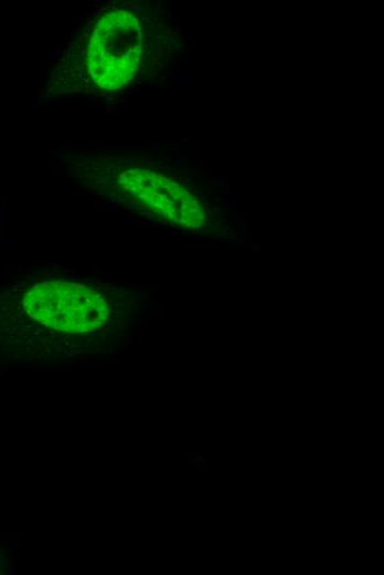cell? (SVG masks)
Segmentation results:
<instances>
[{"label": "cell", "mask_w": 384, "mask_h": 575, "mask_svg": "<svg viewBox=\"0 0 384 575\" xmlns=\"http://www.w3.org/2000/svg\"><path fill=\"white\" fill-rule=\"evenodd\" d=\"M148 22L139 7L103 8L67 43L54 65L55 92L113 96L145 75L151 53Z\"/></svg>", "instance_id": "cell-1"}, {"label": "cell", "mask_w": 384, "mask_h": 575, "mask_svg": "<svg viewBox=\"0 0 384 575\" xmlns=\"http://www.w3.org/2000/svg\"><path fill=\"white\" fill-rule=\"evenodd\" d=\"M128 305L125 292L111 282L63 274L30 276L0 293V317L50 335L106 333Z\"/></svg>", "instance_id": "cell-2"}, {"label": "cell", "mask_w": 384, "mask_h": 575, "mask_svg": "<svg viewBox=\"0 0 384 575\" xmlns=\"http://www.w3.org/2000/svg\"><path fill=\"white\" fill-rule=\"evenodd\" d=\"M79 172L85 184L129 209L184 228H200L204 222L205 213L198 197L154 170L119 160L95 159L85 161Z\"/></svg>", "instance_id": "cell-3"}]
</instances>
